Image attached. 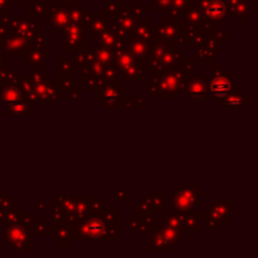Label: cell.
<instances>
[{
  "label": "cell",
  "instance_id": "cell-1",
  "mask_svg": "<svg viewBox=\"0 0 258 258\" xmlns=\"http://www.w3.org/2000/svg\"><path fill=\"white\" fill-rule=\"evenodd\" d=\"M71 227V241H100L113 242L121 232L107 223L100 213H90L82 218L76 219Z\"/></svg>",
  "mask_w": 258,
  "mask_h": 258
},
{
  "label": "cell",
  "instance_id": "cell-2",
  "mask_svg": "<svg viewBox=\"0 0 258 258\" xmlns=\"http://www.w3.org/2000/svg\"><path fill=\"white\" fill-rule=\"evenodd\" d=\"M189 76L179 66L163 71L160 73L150 75L149 85L144 91L148 92L149 97L155 98H176L183 92Z\"/></svg>",
  "mask_w": 258,
  "mask_h": 258
},
{
  "label": "cell",
  "instance_id": "cell-3",
  "mask_svg": "<svg viewBox=\"0 0 258 258\" xmlns=\"http://www.w3.org/2000/svg\"><path fill=\"white\" fill-rule=\"evenodd\" d=\"M120 76L121 82H126V85L131 86L134 82L143 81L145 76H148L145 63L139 62L131 52L128 47L125 50L115 53V64Z\"/></svg>",
  "mask_w": 258,
  "mask_h": 258
},
{
  "label": "cell",
  "instance_id": "cell-4",
  "mask_svg": "<svg viewBox=\"0 0 258 258\" xmlns=\"http://www.w3.org/2000/svg\"><path fill=\"white\" fill-rule=\"evenodd\" d=\"M154 37L155 39L171 43L176 47L188 45L185 32H184V24L179 23L178 19H171L168 17L161 18L160 22L154 24Z\"/></svg>",
  "mask_w": 258,
  "mask_h": 258
},
{
  "label": "cell",
  "instance_id": "cell-5",
  "mask_svg": "<svg viewBox=\"0 0 258 258\" xmlns=\"http://www.w3.org/2000/svg\"><path fill=\"white\" fill-rule=\"evenodd\" d=\"M236 77L231 73L228 68H221L218 64H212V78L208 81V91L212 97L218 98L221 102L229 93L234 91Z\"/></svg>",
  "mask_w": 258,
  "mask_h": 258
},
{
  "label": "cell",
  "instance_id": "cell-6",
  "mask_svg": "<svg viewBox=\"0 0 258 258\" xmlns=\"http://www.w3.org/2000/svg\"><path fill=\"white\" fill-rule=\"evenodd\" d=\"M35 238L37 236L32 228L24 227L20 223L7 224L5 241L13 252H17V253L29 252V248L35 246Z\"/></svg>",
  "mask_w": 258,
  "mask_h": 258
},
{
  "label": "cell",
  "instance_id": "cell-7",
  "mask_svg": "<svg viewBox=\"0 0 258 258\" xmlns=\"http://www.w3.org/2000/svg\"><path fill=\"white\" fill-rule=\"evenodd\" d=\"M126 88L121 82H105L97 91V102L106 108H122Z\"/></svg>",
  "mask_w": 258,
  "mask_h": 258
},
{
  "label": "cell",
  "instance_id": "cell-8",
  "mask_svg": "<svg viewBox=\"0 0 258 258\" xmlns=\"http://www.w3.org/2000/svg\"><path fill=\"white\" fill-rule=\"evenodd\" d=\"M171 206L175 212H193L201 207V190L196 186V184H190L186 189L171 191Z\"/></svg>",
  "mask_w": 258,
  "mask_h": 258
},
{
  "label": "cell",
  "instance_id": "cell-9",
  "mask_svg": "<svg viewBox=\"0 0 258 258\" xmlns=\"http://www.w3.org/2000/svg\"><path fill=\"white\" fill-rule=\"evenodd\" d=\"M35 101L39 103H57L64 96L57 80H53L50 75H45L42 82L34 83Z\"/></svg>",
  "mask_w": 258,
  "mask_h": 258
},
{
  "label": "cell",
  "instance_id": "cell-10",
  "mask_svg": "<svg viewBox=\"0 0 258 258\" xmlns=\"http://www.w3.org/2000/svg\"><path fill=\"white\" fill-rule=\"evenodd\" d=\"M183 97L188 98L190 103H207L208 98V77L206 75L189 76L183 90Z\"/></svg>",
  "mask_w": 258,
  "mask_h": 258
},
{
  "label": "cell",
  "instance_id": "cell-11",
  "mask_svg": "<svg viewBox=\"0 0 258 258\" xmlns=\"http://www.w3.org/2000/svg\"><path fill=\"white\" fill-rule=\"evenodd\" d=\"M138 19L134 17L131 8H120L117 14L115 15V23L110 22V27L113 32L117 34L120 39L130 42L134 38V30H135Z\"/></svg>",
  "mask_w": 258,
  "mask_h": 258
},
{
  "label": "cell",
  "instance_id": "cell-12",
  "mask_svg": "<svg viewBox=\"0 0 258 258\" xmlns=\"http://www.w3.org/2000/svg\"><path fill=\"white\" fill-rule=\"evenodd\" d=\"M236 216V203L226 201L223 196H219L217 201L212 202V206L206 209V218L212 219L217 224H227Z\"/></svg>",
  "mask_w": 258,
  "mask_h": 258
},
{
  "label": "cell",
  "instance_id": "cell-13",
  "mask_svg": "<svg viewBox=\"0 0 258 258\" xmlns=\"http://www.w3.org/2000/svg\"><path fill=\"white\" fill-rule=\"evenodd\" d=\"M85 35L86 32L83 25L70 23V25L60 34V37H63V50L67 53H75L76 50L87 45Z\"/></svg>",
  "mask_w": 258,
  "mask_h": 258
},
{
  "label": "cell",
  "instance_id": "cell-14",
  "mask_svg": "<svg viewBox=\"0 0 258 258\" xmlns=\"http://www.w3.org/2000/svg\"><path fill=\"white\" fill-rule=\"evenodd\" d=\"M10 29L12 34L20 35L30 40L40 33V20L39 18H33L29 15H24V18H18V19L12 18Z\"/></svg>",
  "mask_w": 258,
  "mask_h": 258
},
{
  "label": "cell",
  "instance_id": "cell-15",
  "mask_svg": "<svg viewBox=\"0 0 258 258\" xmlns=\"http://www.w3.org/2000/svg\"><path fill=\"white\" fill-rule=\"evenodd\" d=\"M199 12L202 13L204 19L214 23H221L227 17V7L223 0H202L199 7L197 5Z\"/></svg>",
  "mask_w": 258,
  "mask_h": 258
},
{
  "label": "cell",
  "instance_id": "cell-16",
  "mask_svg": "<svg viewBox=\"0 0 258 258\" xmlns=\"http://www.w3.org/2000/svg\"><path fill=\"white\" fill-rule=\"evenodd\" d=\"M110 24V18L105 13H91L86 14L83 28L88 37L92 38V40H97L98 37L105 32Z\"/></svg>",
  "mask_w": 258,
  "mask_h": 258
},
{
  "label": "cell",
  "instance_id": "cell-17",
  "mask_svg": "<svg viewBox=\"0 0 258 258\" xmlns=\"http://www.w3.org/2000/svg\"><path fill=\"white\" fill-rule=\"evenodd\" d=\"M44 17L48 24L52 25L59 35L62 34L63 30H64L71 23L70 8L58 7V5H55V3L52 7L47 8V12H45Z\"/></svg>",
  "mask_w": 258,
  "mask_h": 258
},
{
  "label": "cell",
  "instance_id": "cell-18",
  "mask_svg": "<svg viewBox=\"0 0 258 258\" xmlns=\"http://www.w3.org/2000/svg\"><path fill=\"white\" fill-rule=\"evenodd\" d=\"M53 55L52 52H48L45 45L38 47V45L28 44L25 49L23 50L22 58L24 64L28 67H45L47 58H50Z\"/></svg>",
  "mask_w": 258,
  "mask_h": 258
},
{
  "label": "cell",
  "instance_id": "cell-19",
  "mask_svg": "<svg viewBox=\"0 0 258 258\" xmlns=\"http://www.w3.org/2000/svg\"><path fill=\"white\" fill-rule=\"evenodd\" d=\"M29 44V40L20 35L10 34L2 40V52L4 57H22L23 50Z\"/></svg>",
  "mask_w": 258,
  "mask_h": 258
},
{
  "label": "cell",
  "instance_id": "cell-20",
  "mask_svg": "<svg viewBox=\"0 0 258 258\" xmlns=\"http://www.w3.org/2000/svg\"><path fill=\"white\" fill-rule=\"evenodd\" d=\"M52 203L62 211L64 223L71 224L76 221V196H53Z\"/></svg>",
  "mask_w": 258,
  "mask_h": 258
},
{
  "label": "cell",
  "instance_id": "cell-21",
  "mask_svg": "<svg viewBox=\"0 0 258 258\" xmlns=\"http://www.w3.org/2000/svg\"><path fill=\"white\" fill-rule=\"evenodd\" d=\"M219 45L217 44L216 40L208 35L206 42L201 45L196 47V62L198 63H212V60L216 57H218Z\"/></svg>",
  "mask_w": 258,
  "mask_h": 258
},
{
  "label": "cell",
  "instance_id": "cell-22",
  "mask_svg": "<svg viewBox=\"0 0 258 258\" xmlns=\"http://www.w3.org/2000/svg\"><path fill=\"white\" fill-rule=\"evenodd\" d=\"M202 218H206V212H184L181 213V233L183 236H194L202 227Z\"/></svg>",
  "mask_w": 258,
  "mask_h": 258
},
{
  "label": "cell",
  "instance_id": "cell-23",
  "mask_svg": "<svg viewBox=\"0 0 258 258\" xmlns=\"http://www.w3.org/2000/svg\"><path fill=\"white\" fill-rule=\"evenodd\" d=\"M149 252L150 253H170L173 252V246L166 241L165 237L159 231L158 223L149 233Z\"/></svg>",
  "mask_w": 258,
  "mask_h": 258
},
{
  "label": "cell",
  "instance_id": "cell-24",
  "mask_svg": "<svg viewBox=\"0 0 258 258\" xmlns=\"http://www.w3.org/2000/svg\"><path fill=\"white\" fill-rule=\"evenodd\" d=\"M48 234L59 247H67L71 242V227L67 223H50Z\"/></svg>",
  "mask_w": 258,
  "mask_h": 258
},
{
  "label": "cell",
  "instance_id": "cell-25",
  "mask_svg": "<svg viewBox=\"0 0 258 258\" xmlns=\"http://www.w3.org/2000/svg\"><path fill=\"white\" fill-rule=\"evenodd\" d=\"M24 100L25 97L22 91H20L19 86L9 82L0 83V102L13 103Z\"/></svg>",
  "mask_w": 258,
  "mask_h": 258
},
{
  "label": "cell",
  "instance_id": "cell-26",
  "mask_svg": "<svg viewBox=\"0 0 258 258\" xmlns=\"http://www.w3.org/2000/svg\"><path fill=\"white\" fill-rule=\"evenodd\" d=\"M251 97H248L244 91H236L234 90L233 92L229 93L226 98L221 101V105L223 106L226 110H234V108H241L242 106L247 105V103H252Z\"/></svg>",
  "mask_w": 258,
  "mask_h": 258
},
{
  "label": "cell",
  "instance_id": "cell-27",
  "mask_svg": "<svg viewBox=\"0 0 258 258\" xmlns=\"http://www.w3.org/2000/svg\"><path fill=\"white\" fill-rule=\"evenodd\" d=\"M128 50L139 62L146 63L149 54H150V42L139 39V38H133L128 42Z\"/></svg>",
  "mask_w": 258,
  "mask_h": 258
},
{
  "label": "cell",
  "instance_id": "cell-28",
  "mask_svg": "<svg viewBox=\"0 0 258 258\" xmlns=\"http://www.w3.org/2000/svg\"><path fill=\"white\" fill-rule=\"evenodd\" d=\"M134 38H139V39L146 40V42H153L155 39V37H154V24L150 22L149 18H139L135 30H134Z\"/></svg>",
  "mask_w": 258,
  "mask_h": 258
},
{
  "label": "cell",
  "instance_id": "cell-29",
  "mask_svg": "<svg viewBox=\"0 0 258 258\" xmlns=\"http://www.w3.org/2000/svg\"><path fill=\"white\" fill-rule=\"evenodd\" d=\"M75 54L76 57L73 58V59H75L77 70H80L82 73H88V64H90L91 60L95 58V54H93V47L85 45V47L81 48V49L76 50Z\"/></svg>",
  "mask_w": 258,
  "mask_h": 258
},
{
  "label": "cell",
  "instance_id": "cell-30",
  "mask_svg": "<svg viewBox=\"0 0 258 258\" xmlns=\"http://www.w3.org/2000/svg\"><path fill=\"white\" fill-rule=\"evenodd\" d=\"M139 202H140V204H139V221L141 223L151 224V226L156 224V212L154 211L153 207L150 206V203L146 201L143 194L139 196Z\"/></svg>",
  "mask_w": 258,
  "mask_h": 258
},
{
  "label": "cell",
  "instance_id": "cell-31",
  "mask_svg": "<svg viewBox=\"0 0 258 258\" xmlns=\"http://www.w3.org/2000/svg\"><path fill=\"white\" fill-rule=\"evenodd\" d=\"M18 86H19L20 91L24 95L25 100L28 102L37 103L35 101V95H34V82L30 80V77L28 75H19V80H18Z\"/></svg>",
  "mask_w": 258,
  "mask_h": 258
},
{
  "label": "cell",
  "instance_id": "cell-32",
  "mask_svg": "<svg viewBox=\"0 0 258 258\" xmlns=\"http://www.w3.org/2000/svg\"><path fill=\"white\" fill-rule=\"evenodd\" d=\"M34 106L35 103L28 102L27 100L18 101V102L8 103L7 108H5V112L12 116H25L29 113L30 110L34 108Z\"/></svg>",
  "mask_w": 258,
  "mask_h": 258
},
{
  "label": "cell",
  "instance_id": "cell-33",
  "mask_svg": "<svg viewBox=\"0 0 258 258\" xmlns=\"http://www.w3.org/2000/svg\"><path fill=\"white\" fill-rule=\"evenodd\" d=\"M105 82L103 77H97V76L90 75V73H82L80 78L81 87H85L87 92H97L102 83Z\"/></svg>",
  "mask_w": 258,
  "mask_h": 258
},
{
  "label": "cell",
  "instance_id": "cell-34",
  "mask_svg": "<svg viewBox=\"0 0 258 258\" xmlns=\"http://www.w3.org/2000/svg\"><path fill=\"white\" fill-rule=\"evenodd\" d=\"M98 213H100V216L102 217L110 226H112L113 228L117 229L118 232H121V214L118 213L113 207H102Z\"/></svg>",
  "mask_w": 258,
  "mask_h": 258
},
{
  "label": "cell",
  "instance_id": "cell-35",
  "mask_svg": "<svg viewBox=\"0 0 258 258\" xmlns=\"http://www.w3.org/2000/svg\"><path fill=\"white\" fill-rule=\"evenodd\" d=\"M118 40H120V38H118L117 34L113 32L112 28L108 25L107 29H106L100 37H98V39L96 40V42H97V45H100V47H105V48H108V49L113 50L115 49L116 44L118 43Z\"/></svg>",
  "mask_w": 258,
  "mask_h": 258
},
{
  "label": "cell",
  "instance_id": "cell-36",
  "mask_svg": "<svg viewBox=\"0 0 258 258\" xmlns=\"http://www.w3.org/2000/svg\"><path fill=\"white\" fill-rule=\"evenodd\" d=\"M158 228L159 231L161 232L164 237L166 238V241L171 244V246H176L181 242V238H183V233H181L180 229L173 228V227L169 226H164V224L158 223Z\"/></svg>",
  "mask_w": 258,
  "mask_h": 258
},
{
  "label": "cell",
  "instance_id": "cell-37",
  "mask_svg": "<svg viewBox=\"0 0 258 258\" xmlns=\"http://www.w3.org/2000/svg\"><path fill=\"white\" fill-rule=\"evenodd\" d=\"M93 54H95L96 59L100 60L105 67L115 64V53L112 49L97 45V47L93 48Z\"/></svg>",
  "mask_w": 258,
  "mask_h": 258
},
{
  "label": "cell",
  "instance_id": "cell-38",
  "mask_svg": "<svg viewBox=\"0 0 258 258\" xmlns=\"http://www.w3.org/2000/svg\"><path fill=\"white\" fill-rule=\"evenodd\" d=\"M160 223L164 226L173 227L181 231V213L180 212L164 211L160 213Z\"/></svg>",
  "mask_w": 258,
  "mask_h": 258
},
{
  "label": "cell",
  "instance_id": "cell-39",
  "mask_svg": "<svg viewBox=\"0 0 258 258\" xmlns=\"http://www.w3.org/2000/svg\"><path fill=\"white\" fill-rule=\"evenodd\" d=\"M144 197L150 203V206L153 207L156 213H161V212L166 211V197L161 194V190H156L155 194H153V196Z\"/></svg>",
  "mask_w": 258,
  "mask_h": 258
},
{
  "label": "cell",
  "instance_id": "cell-40",
  "mask_svg": "<svg viewBox=\"0 0 258 258\" xmlns=\"http://www.w3.org/2000/svg\"><path fill=\"white\" fill-rule=\"evenodd\" d=\"M184 22L183 24L185 25H194V27H199V24L202 23V20L204 19L202 13L199 12V9L194 5H190V8H186L185 14H184Z\"/></svg>",
  "mask_w": 258,
  "mask_h": 258
},
{
  "label": "cell",
  "instance_id": "cell-41",
  "mask_svg": "<svg viewBox=\"0 0 258 258\" xmlns=\"http://www.w3.org/2000/svg\"><path fill=\"white\" fill-rule=\"evenodd\" d=\"M58 83H59L60 88H62L63 92H68L71 88L75 86V73H66L58 71Z\"/></svg>",
  "mask_w": 258,
  "mask_h": 258
},
{
  "label": "cell",
  "instance_id": "cell-42",
  "mask_svg": "<svg viewBox=\"0 0 258 258\" xmlns=\"http://www.w3.org/2000/svg\"><path fill=\"white\" fill-rule=\"evenodd\" d=\"M23 211H24V209H23L22 207H18V206L7 209L4 213V223L5 224L19 223Z\"/></svg>",
  "mask_w": 258,
  "mask_h": 258
},
{
  "label": "cell",
  "instance_id": "cell-43",
  "mask_svg": "<svg viewBox=\"0 0 258 258\" xmlns=\"http://www.w3.org/2000/svg\"><path fill=\"white\" fill-rule=\"evenodd\" d=\"M49 227L50 223H48L45 218H35L32 229L35 236H47L49 233Z\"/></svg>",
  "mask_w": 258,
  "mask_h": 258
},
{
  "label": "cell",
  "instance_id": "cell-44",
  "mask_svg": "<svg viewBox=\"0 0 258 258\" xmlns=\"http://www.w3.org/2000/svg\"><path fill=\"white\" fill-rule=\"evenodd\" d=\"M86 17V9L83 7H73L70 8V18L71 23L77 25H83Z\"/></svg>",
  "mask_w": 258,
  "mask_h": 258
},
{
  "label": "cell",
  "instance_id": "cell-45",
  "mask_svg": "<svg viewBox=\"0 0 258 258\" xmlns=\"http://www.w3.org/2000/svg\"><path fill=\"white\" fill-rule=\"evenodd\" d=\"M150 101V97H139V98H131L126 96L125 101H123L122 108H144Z\"/></svg>",
  "mask_w": 258,
  "mask_h": 258
},
{
  "label": "cell",
  "instance_id": "cell-46",
  "mask_svg": "<svg viewBox=\"0 0 258 258\" xmlns=\"http://www.w3.org/2000/svg\"><path fill=\"white\" fill-rule=\"evenodd\" d=\"M58 71L66 73H75L77 67L73 58H58Z\"/></svg>",
  "mask_w": 258,
  "mask_h": 258
},
{
  "label": "cell",
  "instance_id": "cell-47",
  "mask_svg": "<svg viewBox=\"0 0 258 258\" xmlns=\"http://www.w3.org/2000/svg\"><path fill=\"white\" fill-rule=\"evenodd\" d=\"M211 37L216 40L219 47H222L227 40H229V29H227V28H224V29H212Z\"/></svg>",
  "mask_w": 258,
  "mask_h": 258
},
{
  "label": "cell",
  "instance_id": "cell-48",
  "mask_svg": "<svg viewBox=\"0 0 258 258\" xmlns=\"http://www.w3.org/2000/svg\"><path fill=\"white\" fill-rule=\"evenodd\" d=\"M45 12H47V7H45L44 3L37 2L30 7L29 12L25 13L24 15H29V17H33V18H42L45 15Z\"/></svg>",
  "mask_w": 258,
  "mask_h": 258
},
{
  "label": "cell",
  "instance_id": "cell-49",
  "mask_svg": "<svg viewBox=\"0 0 258 258\" xmlns=\"http://www.w3.org/2000/svg\"><path fill=\"white\" fill-rule=\"evenodd\" d=\"M45 75H47L45 67H29V70H28V76L34 83L42 82L44 80Z\"/></svg>",
  "mask_w": 258,
  "mask_h": 258
},
{
  "label": "cell",
  "instance_id": "cell-50",
  "mask_svg": "<svg viewBox=\"0 0 258 258\" xmlns=\"http://www.w3.org/2000/svg\"><path fill=\"white\" fill-rule=\"evenodd\" d=\"M196 59L194 58H181L180 62H179V67L184 71V72L188 73V76H191L196 73Z\"/></svg>",
  "mask_w": 258,
  "mask_h": 258
},
{
  "label": "cell",
  "instance_id": "cell-51",
  "mask_svg": "<svg viewBox=\"0 0 258 258\" xmlns=\"http://www.w3.org/2000/svg\"><path fill=\"white\" fill-rule=\"evenodd\" d=\"M102 77L103 80L107 81V82H121L120 76H118V72L117 70H116L115 66H108V67H105Z\"/></svg>",
  "mask_w": 258,
  "mask_h": 258
},
{
  "label": "cell",
  "instance_id": "cell-52",
  "mask_svg": "<svg viewBox=\"0 0 258 258\" xmlns=\"http://www.w3.org/2000/svg\"><path fill=\"white\" fill-rule=\"evenodd\" d=\"M103 71H105V66H103L100 60L96 59V58H93V59L91 60L90 64H88V73H90V75L102 77Z\"/></svg>",
  "mask_w": 258,
  "mask_h": 258
},
{
  "label": "cell",
  "instance_id": "cell-53",
  "mask_svg": "<svg viewBox=\"0 0 258 258\" xmlns=\"http://www.w3.org/2000/svg\"><path fill=\"white\" fill-rule=\"evenodd\" d=\"M115 199L118 202H131L133 201V190L127 188L116 189L115 190Z\"/></svg>",
  "mask_w": 258,
  "mask_h": 258
},
{
  "label": "cell",
  "instance_id": "cell-54",
  "mask_svg": "<svg viewBox=\"0 0 258 258\" xmlns=\"http://www.w3.org/2000/svg\"><path fill=\"white\" fill-rule=\"evenodd\" d=\"M120 10V2H106L105 3V14L108 18H115Z\"/></svg>",
  "mask_w": 258,
  "mask_h": 258
},
{
  "label": "cell",
  "instance_id": "cell-55",
  "mask_svg": "<svg viewBox=\"0 0 258 258\" xmlns=\"http://www.w3.org/2000/svg\"><path fill=\"white\" fill-rule=\"evenodd\" d=\"M35 221V213L34 212H24L23 211L22 217H20V224H23L24 227H28V228H32L33 223Z\"/></svg>",
  "mask_w": 258,
  "mask_h": 258
},
{
  "label": "cell",
  "instance_id": "cell-56",
  "mask_svg": "<svg viewBox=\"0 0 258 258\" xmlns=\"http://www.w3.org/2000/svg\"><path fill=\"white\" fill-rule=\"evenodd\" d=\"M126 224H127L128 229H130L133 236L140 234V222H139L138 218H128L127 221H126Z\"/></svg>",
  "mask_w": 258,
  "mask_h": 258
},
{
  "label": "cell",
  "instance_id": "cell-57",
  "mask_svg": "<svg viewBox=\"0 0 258 258\" xmlns=\"http://www.w3.org/2000/svg\"><path fill=\"white\" fill-rule=\"evenodd\" d=\"M17 206V202L12 198L10 196H3L0 197V208L7 211V209L13 208V207Z\"/></svg>",
  "mask_w": 258,
  "mask_h": 258
},
{
  "label": "cell",
  "instance_id": "cell-58",
  "mask_svg": "<svg viewBox=\"0 0 258 258\" xmlns=\"http://www.w3.org/2000/svg\"><path fill=\"white\" fill-rule=\"evenodd\" d=\"M18 80H19V73L17 70H8L5 71V78L3 82H9V83H15L17 85Z\"/></svg>",
  "mask_w": 258,
  "mask_h": 258
},
{
  "label": "cell",
  "instance_id": "cell-59",
  "mask_svg": "<svg viewBox=\"0 0 258 258\" xmlns=\"http://www.w3.org/2000/svg\"><path fill=\"white\" fill-rule=\"evenodd\" d=\"M52 223H64V216L57 207L52 206Z\"/></svg>",
  "mask_w": 258,
  "mask_h": 258
},
{
  "label": "cell",
  "instance_id": "cell-60",
  "mask_svg": "<svg viewBox=\"0 0 258 258\" xmlns=\"http://www.w3.org/2000/svg\"><path fill=\"white\" fill-rule=\"evenodd\" d=\"M29 43H30V44H33V45H38V47H42V45H45V43H47V35L39 33V34H37L35 37H33L32 39L29 40Z\"/></svg>",
  "mask_w": 258,
  "mask_h": 258
},
{
  "label": "cell",
  "instance_id": "cell-61",
  "mask_svg": "<svg viewBox=\"0 0 258 258\" xmlns=\"http://www.w3.org/2000/svg\"><path fill=\"white\" fill-rule=\"evenodd\" d=\"M47 212V203L45 201H38L34 204V213H45Z\"/></svg>",
  "mask_w": 258,
  "mask_h": 258
},
{
  "label": "cell",
  "instance_id": "cell-62",
  "mask_svg": "<svg viewBox=\"0 0 258 258\" xmlns=\"http://www.w3.org/2000/svg\"><path fill=\"white\" fill-rule=\"evenodd\" d=\"M10 34H12V29H10L9 27H7V25L0 23V40H3L4 38H7L8 35Z\"/></svg>",
  "mask_w": 258,
  "mask_h": 258
},
{
  "label": "cell",
  "instance_id": "cell-63",
  "mask_svg": "<svg viewBox=\"0 0 258 258\" xmlns=\"http://www.w3.org/2000/svg\"><path fill=\"white\" fill-rule=\"evenodd\" d=\"M68 96L72 98H78L81 97V87H77V86H73L70 91H68Z\"/></svg>",
  "mask_w": 258,
  "mask_h": 258
},
{
  "label": "cell",
  "instance_id": "cell-64",
  "mask_svg": "<svg viewBox=\"0 0 258 258\" xmlns=\"http://www.w3.org/2000/svg\"><path fill=\"white\" fill-rule=\"evenodd\" d=\"M5 67V57L0 55V68H4Z\"/></svg>",
  "mask_w": 258,
  "mask_h": 258
}]
</instances>
